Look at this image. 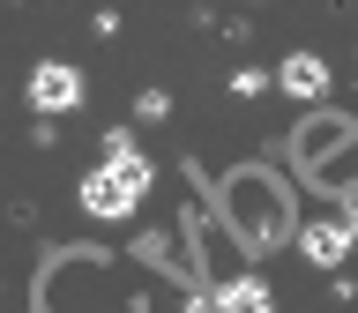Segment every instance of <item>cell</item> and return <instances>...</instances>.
<instances>
[{
    "mask_svg": "<svg viewBox=\"0 0 358 313\" xmlns=\"http://www.w3.org/2000/svg\"><path fill=\"white\" fill-rule=\"evenodd\" d=\"M209 298H217V313H276V306H268V284H262V276H231V284H217Z\"/></svg>",
    "mask_w": 358,
    "mask_h": 313,
    "instance_id": "cell-3",
    "label": "cell"
},
{
    "mask_svg": "<svg viewBox=\"0 0 358 313\" xmlns=\"http://www.w3.org/2000/svg\"><path fill=\"white\" fill-rule=\"evenodd\" d=\"M351 231H358V217H343V224H321V231H306V254H313V261H336V254L351 246Z\"/></svg>",
    "mask_w": 358,
    "mask_h": 313,
    "instance_id": "cell-5",
    "label": "cell"
},
{
    "mask_svg": "<svg viewBox=\"0 0 358 313\" xmlns=\"http://www.w3.org/2000/svg\"><path fill=\"white\" fill-rule=\"evenodd\" d=\"M187 313H217V298H209V291H201V298H194V306H187Z\"/></svg>",
    "mask_w": 358,
    "mask_h": 313,
    "instance_id": "cell-6",
    "label": "cell"
},
{
    "mask_svg": "<svg viewBox=\"0 0 358 313\" xmlns=\"http://www.w3.org/2000/svg\"><path fill=\"white\" fill-rule=\"evenodd\" d=\"M30 105L38 112H75L83 105V75H75L67 60H45L38 75H30Z\"/></svg>",
    "mask_w": 358,
    "mask_h": 313,
    "instance_id": "cell-2",
    "label": "cell"
},
{
    "mask_svg": "<svg viewBox=\"0 0 358 313\" xmlns=\"http://www.w3.org/2000/svg\"><path fill=\"white\" fill-rule=\"evenodd\" d=\"M276 82H284L291 97H321V89H329V67L313 60V52H291V60L276 67Z\"/></svg>",
    "mask_w": 358,
    "mask_h": 313,
    "instance_id": "cell-4",
    "label": "cell"
},
{
    "mask_svg": "<svg viewBox=\"0 0 358 313\" xmlns=\"http://www.w3.org/2000/svg\"><path fill=\"white\" fill-rule=\"evenodd\" d=\"M142 194H150V156L134 150L127 134H112L105 164L83 179V209H90V217H105V224H120V217L142 209Z\"/></svg>",
    "mask_w": 358,
    "mask_h": 313,
    "instance_id": "cell-1",
    "label": "cell"
}]
</instances>
